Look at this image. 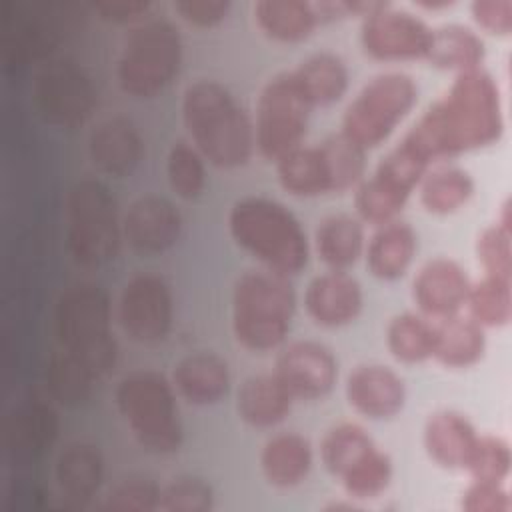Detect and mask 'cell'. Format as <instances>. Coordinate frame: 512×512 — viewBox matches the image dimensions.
Instances as JSON below:
<instances>
[{
    "instance_id": "6da1fadb",
    "label": "cell",
    "mask_w": 512,
    "mask_h": 512,
    "mask_svg": "<svg viewBox=\"0 0 512 512\" xmlns=\"http://www.w3.org/2000/svg\"><path fill=\"white\" fill-rule=\"evenodd\" d=\"M502 132L500 88L488 70L476 68L456 74L400 142L432 168L436 160L498 142Z\"/></svg>"
},
{
    "instance_id": "7a4b0ae2",
    "label": "cell",
    "mask_w": 512,
    "mask_h": 512,
    "mask_svg": "<svg viewBox=\"0 0 512 512\" xmlns=\"http://www.w3.org/2000/svg\"><path fill=\"white\" fill-rule=\"evenodd\" d=\"M182 122L190 142L216 168L244 166L254 152V122L218 80L198 78L186 86Z\"/></svg>"
},
{
    "instance_id": "3957f363",
    "label": "cell",
    "mask_w": 512,
    "mask_h": 512,
    "mask_svg": "<svg viewBox=\"0 0 512 512\" xmlns=\"http://www.w3.org/2000/svg\"><path fill=\"white\" fill-rule=\"evenodd\" d=\"M228 230L266 270L292 276L308 264L310 244L300 220L274 198L236 200L228 212Z\"/></svg>"
},
{
    "instance_id": "277c9868",
    "label": "cell",
    "mask_w": 512,
    "mask_h": 512,
    "mask_svg": "<svg viewBox=\"0 0 512 512\" xmlns=\"http://www.w3.org/2000/svg\"><path fill=\"white\" fill-rule=\"evenodd\" d=\"M296 310V294L288 280L272 270H246L232 290V332L254 352L278 348Z\"/></svg>"
},
{
    "instance_id": "5b68a950",
    "label": "cell",
    "mask_w": 512,
    "mask_h": 512,
    "mask_svg": "<svg viewBox=\"0 0 512 512\" xmlns=\"http://www.w3.org/2000/svg\"><path fill=\"white\" fill-rule=\"evenodd\" d=\"M54 330L60 348L84 364L96 380L112 370L116 340L110 300L100 286L82 282L66 288L56 302Z\"/></svg>"
},
{
    "instance_id": "8992f818",
    "label": "cell",
    "mask_w": 512,
    "mask_h": 512,
    "mask_svg": "<svg viewBox=\"0 0 512 512\" xmlns=\"http://www.w3.org/2000/svg\"><path fill=\"white\" fill-rule=\"evenodd\" d=\"M116 408L138 444L154 454H172L182 444V420L172 384L156 370L126 374L114 392Z\"/></svg>"
},
{
    "instance_id": "52a82bcc",
    "label": "cell",
    "mask_w": 512,
    "mask_h": 512,
    "mask_svg": "<svg viewBox=\"0 0 512 512\" xmlns=\"http://www.w3.org/2000/svg\"><path fill=\"white\" fill-rule=\"evenodd\" d=\"M122 220L110 188L96 178L78 180L66 196V244L82 268L112 262L122 242Z\"/></svg>"
},
{
    "instance_id": "ba28073f",
    "label": "cell",
    "mask_w": 512,
    "mask_h": 512,
    "mask_svg": "<svg viewBox=\"0 0 512 512\" xmlns=\"http://www.w3.org/2000/svg\"><path fill=\"white\" fill-rule=\"evenodd\" d=\"M182 62V38L166 18L140 20L126 36L116 78L120 88L134 98L160 94L178 74Z\"/></svg>"
},
{
    "instance_id": "9c48e42d",
    "label": "cell",
    "mask_w": 512,
    "mask_h": 512,
    "mask_svg": "<svg viewBox=\"0 0 512 512\" xmlns=\"http://www.w3.org/2000/svg\"><path fill=\"white\" fill-rule=\"evenodd\" d=\"M418 100L414 78L402 70L372 76L346 106L342 134L360 148L370 150L388 140Z\"/></svg>"
},
{
    "instance_id": "30bf717a",
    "label": "cell",
    "mask_w": 512,
    "mask_h": 512,
    "mask_svg": "<svg viewBox=\"0 0 512 512\" xmlns=\"http://www.w3.org/2000/svg\"><path fill=\"white\" fill-rule=\"evenodd\" d=\"M310 102L298 86L292 70L274 74L260 90L256 102L254 142L258 152L276 162L302 144L308 128Z\"/></svg>"
},
{
    "instance_id": "8fae6325",
    "label": "cell",
    "mask_w": 512,
    "mask_h": 512,
    "mask_svg": "<svg viewBox=\"0 0 512 512\" xmlns=\"http://www.w3.org/2000/svg\"><path fill=\"white\" fill-rule=\"evenodd\" d=\"M32 100L44 122L58 128H76L94 112L98 90L92 76L78 62L58 58L48 60L36 72Z\"/></svg>"
},
{
    "instance_id": "7c38bea8",
    "label": "cell",
    "mask_w": 512,
    "mask_h": 512,
    "mask_svg": "<svg viewBox=\"0 0 512 512\" xmlns=\"http://www.w3.org/2000/svg\"><path fill=\"white\" fill-rule=\"evenodd\" d=\"M72 14L62 6L16 4L4 14L2 46L10 64H26L46 58L72 30Z\"/></svg>"
},
{
    "instance_id": "4fadbf2b",
    "label": "cell",
    "mask_w": 512,
    "mask_h": 512,
    "mask_svg": "<svg viewBox=\"0 0 512 512\" xmlns=\"http://www.w3.org/2000/svg\"><path fill=\"white\" fill-rule=\"evenodd\" d=\"M174 300L168 282L152 272L134 274L118 300V322L124 334L138 344H154L172 328Z\"/></svg>"
},
{
    "instance_id": "5bb4252c",
    "label": "cell",
    "mask_w": 512,
    "mask_h": 512,
    "mask_svg": "<svg viewBox=\"0 0 512 512\" xmlns=\"http://www.w3.org/2000/svg\"><path fill=\"white\" fill-rule=\"evenodd\" d=\"M432 28L416 14L384 2L378 10L362 18L360 44L376 60H416L426 58Z\"/></svg>"
},
{
    "instance_id": "9a60e30c",
    "label": "cell",
    "mask_w": 512,
    "mask_h": 512,
    "mask_svg": "<svg viewBox=\"0 0 512 512\" xmlns=\"http://www.w3.org/2000/svg\"><path fill=\"white\" fill-rule=\"evenodd\" d=\"M274 374L294 400H316L334 388L338 362L324 344L314 340H296L280 350Z\"/></svg>"
},
{
    "instance_id": "2e32d148",
    "label": "cell",
    "mask_w": 512,
    "mask_h": 512,
    "mask_svg": "<svg viewBox=\"0 0 512 512\" xmlns=\"http://www.w3.org/2000/svg\"><path fill=\"white\" fill-rule=\"evenodd\" d=\"M180 230L182 216L178 208L158 194L136 198L122 218L124 240L142 256H156L172 248Z\"/></svg>"
},
{
    "instance_id": "e0dca14e",
    "label": "cell",
    "mask_w": 512,
    "mask_h": 512,
    "mask_svg": "<svg viewBox=\"0 0 512 512\" xmlns=\"http://www.w3.org/2000/svg\"><path fill=\"white\" fill-rule=\"evenodd\" d=\"M470 288L466 270L452 258H432L412 280V298L420 314L432 322L460 314Z\"/></svg>"
},
{
    "instance_id": "ac0fdd59",
    "label": "cell",
    "mask_w": 512,
    "mask_h": 512,
    "mask_svg": "<svg viewBox=\"0 0 512 512\" xmlns=\"http://www.w3.org/2000/svg\"><path fill=\"white\" fill-rule=\"evenodd\" d=\"M346 400L370 420L394 418L406 402V386L400 374L384 364H360L346 378Z\"/></svg>"
},
{
    "instance_id": "d6986e66",
    "label": "cell",
    "mask_w": 512,
    "mask_h": 512,
    "mask_svg": "<svg viewBox=\"0 0 512 512\" xmlns=\"http://www.w3.org/2000/svg\"><path fill=\"white\" fill-rule=\"evenodd\" d=\"M362 302V286L346 270H328L314 276L304 294L308 316L326 328H338L356 320Z\"/></svg>"
},
{
    "instance_id": "ffe728a7",
    "label": "cell",
    "mask_w": 512,
    "mask_h": 512,
    "mask_svg": "<svg viewBox=\"0 0 512 512\" xmlns=\"http://www.w3.org/2000/svg\"><path fill=\"white\" fill-rule=\"evenodd\" d=\"M92 164L106 176H130L144 158V142L138 128L122 116H112L96 124L88 136Z\"/></svg>"
},
{
    "instance_id": "44dd1931",
    "label": "cell",
    "mask_w": 512,
    "mask_h": 512,
    "mask_svg": "<svg viewBox=\"0 0 512 512\" xmlns=\"http://www.w3.org/2000/svg\"><path fill=\"white\" fill-rule=\"evenodd\" d=\"M422 438L432 462L446 470H464L478 432L464 414L438 410L426 418Z\"/></svg>"
},
{
    "instance_id": "7402d4cb",
    "label": "cell",
    "mask_w": 512,
    "mask_h": 512,
    "mask_svg": "<svg viewBox=\"0 0 512 512\" xmlns=\"http://www.w3.org/2000/svg\"><path fill=\"white\" fill-rule=\"evenodd\" d=\"M172 384L190 404H216L230 388L228 364L214 352L186 354L172 370Z\"/></svg>"
},
{
    "instance_id": "603a6c76",
    "label": "cell",
    "mask_w": 512,
    "mask_h": 512,
    "mask_svg": "<svg viewBox=\"0 0 512 512\" xmlns=\"http://www.w3.org/2000/svg\"><path fill=\"white\" fill-rule=\"evenodd\" d=\"M54 476L60 494L74 506L90 502L104 480V458L90 442H72L56 458Z\"/></svg>"
},
{
    "instance_id": "cb8c5ba5",
    "label": "cell",
    "mask_w": 512,
    "mask_h": 512,
    "mask_svg": "<svg viewBox=\"0 0 512 512\" xmlns=\"http://www.w3.org/2000/svg\"><path fill=\"white\" fill-rule=\"evenodd\" d=\"M292 394L274 372L248 376L236 394V408L240 418L256 428H270L280 424L290 408Z\"/></svg>"
},
{
    "instance_id": "d4e9b609",
    "label": "cell",
    "mask_w": 512,
    "mask_h": 512,
    "mask_svg": "<svg viewBox=\"0 0 512 512\" xmlns=\"http://www.w3.org/2000/svg\"><path fill=\"white\" fill-rule=\"evenodd\" d=\"M418 248L414 228L396 218L376 226L366 246V266L380 280L400 278L412 264Z\"/></svg>"
},
{
    "instance_id": "484cf974",
    "label": "cell",
    "mask_w": 512,
    "mask_h": 512,
    "mask_svg": "<svg viewBox=\"0 0 512 512\" xmlns=\"http://www.w3.org/2000/svg\"><path fill=\"white\" fill-rule=\"evenodd\" d=\"M58 436V414L42 402L20 406L6 422V448L14 460L40 456Z\"/></svg>"
},
{
    "instance_id": "4316f807",
    "label": "cell",
    "mask_w": 512,
    "mask_h": 512,
    "mask_svg": "<svg viewBox=\"0 0 512 512\" xmlns=\"http://www.w3.org/2000/svg\"><path fill=\"white\" fill-rule=\"evenodd\" d=\"M260 468L274 488L298 486L312 468V446L298 432H282L266 440L260 452Z\"/></svg>"
},
{
    "instance_id": "83f0119b",
    "label": "cell",
    "mask_w": 512,
    "mask_h": 512,
    "mask_svg": "<svg viewBox=\"0 0 512 512\" xmlns=\"http://www.w3.org/2000/svg\"><path fill=\"white\" fill-rule=\"evenodd\" d=\"M486 350V334L470 316H450L434 322L432 358L446 368L474 366Z\"/></svg>"
},
{
    "instance_id": "f1b7e54d",
    "label": "cell",
    "mask_w": 512,
    "mask_h": 512,
    "mask_svg": "<svg viewBox=\"0 0 512 512\" xmlns=\"http://www.w3.org/2000/svg\"><path fill=\"white\" fill-rule=\"evenodd\" d=\"M484 56V40L472 28L456 22L432 28V40L426 52V60L432 66L462 74L482 68Z\"/></svg>"
},
{
    "instance_id": "f546056e",
    "label": "cell",
    "mask_w": 512,
    "mask_h": 512,
    "mask_svg": "<svg viewBox=\"0 0 512 512\" xmlns=\"http://www.w3.org/2000/svg\"><path fill=\"white\" fill-rule=\"evenodd\" d=\"M314 246L330 270L350 268L364 252L362 220L352 214L326 216L314 232Z\"/></svg>"
},
{
    "instance_id": "4dcf8cb0",
    "label": "cell",
    "mask_w": 512,
    "mask_h": 512,
    "mask_svg": "<svg viewBox=\"0 0 512 512\" xmlns=\"http://www.w3.org/2000/svg\"><path fill=\"white\" fill-rule=\"evenodd\" d=\"M292 72L312 108L334 104L348 88V68L344 60L332 52L310 54Z\"/></svg>"
},
{
    "instance_id": "1f68e13d",
    "label": "cell",
    "mask_w": 512,
    "mask_h": 512,
    "mask_svg": "<svg viewBox=\"0 0 512 512\" xmlns=\"http://www.w3.org/2000/svg\"><path fill=\"white\" fill-rule=\"evenodd\" d=\"M254 20L278 42H300L318 26L314 4L304 0H260L254 4Z\"/></svg>"
},
{
    "instance_id": "d6a6232c",
    "label": "cell",
    "mask_w": 512,
    "mask_h": 512,
    "mask_svg": "<svg viewBox=\"0 0 512 512\" xmlns=\"http://www.w3.org/2000/svg\"><path fill=\"white\" fill-rule=\"evenodd\" d=\"M420 202L432 214H452L468 204L474 194V180L468 170L454 164L430 168L420 184Z\"/></svg>"
},
{
    "instance_id": "836d02e7",
    "label": "cell",
    "mask_w": 512,
    "mask_h": 512,
    "mask_svg": "<svg viewBox=\"0 0 512 512\" xmlns=\"http://www.w3.org/2000/svg\"><path fill=\"white\" fill-rule=\"evenodd\" d=\"M280 186L292 196L314 198L328 192V176L318 146H296L276 162Z\"/></svg>"
},
{
    "instance_id": "e575fe53",
    "label": "cell",
    "mask_w": 512,
    "mask_h": 512,
    "mask_svg": "<svg viewBox=\"0 0 512 512\" xmlns=\"http://www.w3.org/2000/svg\"><path fill=\"white\" fill-rule=\"evenodd\" d=\"M376 448V442L360 424L340 422L324 434L320 442V458L328 474L342 480Z\"/></svg>"
},
{
    "instance_id": "d590c367",
    "label": "cell",
    "mask_w": 512,
    "mask_h": 512,
    "mask_svg": "<svg viewBox=\"0 0 512 512\" xmlns=\"http://www.w3.org/2000/svg\"><path fill=\"white\" fill-rule=\"evenodd\" d=\"M390 354L404 364H420L432 358L434 322L420 312L396 314L386 328Z\"/></svg>"
},
{
    "instance_id": "8d00e7d4",
    "label": "cell",
    "mask_w": 512,
    "mask_h": 512,
    "mask_svg": "<svg viewBox=\"0 0 512 512\" xmlns=\"http://www.w3.org/2000/svg\"><path fill=\"white\" fill-rule=\"evenodd\" d=\"M328 176V192H346L364 178L366 150L342 132L328 136L320 146Z\"/></svg>"
},
{
    "instance_id": "74e56055",
    "label": "cell",
    "mask_w": 512,
    "mask_h": 512,
    "mask_svg": "<svg viewBox=\"0 0 512 512\" xmlns=\"http://www.w3.org/2000/svg\"><path fill=\"white\" fill-rule=\"evenodd\" d=\"M464 308L468 316L482 328L506 326L512 318V288L510 280L482 276L470 282Z\"/></svg>"
},
{
    "instance_id": "f35d334b",
    "label": "cell",
    "mask_w": 512,
    "mask_h": 512,
    "mask_svg": "<svg viewBox=\"0 0 512 512\" xmlns=\"http://www.w3.org/2000/svg\"><path fill=\"white\" fill-rule=\"evenodd\" d=\"M94 376L74 356L62 348L54 352L46 366V386L52 398L64 406H78L88 400Z\"/></svg>"
},
{
    "instance_id": "ab89813d",
    "label": "cell",
    "mask_w": 512,
    "mask_h": 512,
    "mask_svg": "<svg viewBox=\"0 0 512 512\" xmlns=\"http://www.w3.org/2000/svg\"><path fill=\"white\" fill-rule=\"evenodd\" d=\"M166 174L170 188L184 200H194L204 190L206 166L192 142L178 140L172 144L166 158Z\"/></svg>"
},
{
    "instance_id": "60d3db41",
    "label": "cell",
    "mask_w": 512,
    "mask_h": 512,
    "mask_svg": "<svg viewBox=\"0 0 512 512\" xmlns=\"http://www.w3.org/2000/svg\"><path fill=\"white\" fill-rule=\"evenodd\" d=\"M512 466V450L508 440L494 434H478L476 444L466 460L464 470L472 480L502 482L508 478Z\"/></svg>"
},
{
    "instance_id": "b9f144b4",
    "label": "cell",
    "mask_w": 512,
    "mask_h": 512,
    "mask_svg": "<svg viewBox=\"0 0 512 512\" xmlns=\"http://www.w3.org/2000/svg\"><path fill=\"white\" fill-rule=\"evenodd\" d=\"M392 460L386 452L376 448L356 468H352L342 480V488L352 500H372L384 494L392 480Z\"/></svg>"
},
{
    "instance_id": "7bdbcfd3",
    "label": "cell",
    "mask_w": 512,
    "mask_h": 512,
    "mask_svg": "<svg viewBox=\"0 0 512 512\" xmlns=\"http://www.w3.org/2000/svg\"><path fill=\"white\" fill-rule=\"evenodd\" d=\"M476 258L486 276L512 280V230L494 222L476 238Z\"/></svg>"
},
{
    "instance_id": "ee69618b",
    "label": "cell",
    "mask_w": 512,
    "mask_h": 512,
    "mask_svg": "<svg viewBox=\"0 0 512 512\" xmlns=\"http://www.w3.org/2000/svg\"><path fill=\"white\" fill-rule=\"evenodd\" d=\"M214 506V492L208 482L198 476H180L162 486V512H208Z\"/></svg>"
},
{
    "instance_id": "f6af8a7d",
    "label": "cell",
    "mask_w": 512,
    "mask_h": 512,
    "mask_svg": "<svg viewBox=\"0 0 512 512\" xmlns=\"http://www.w3.org/2000/svg\"><path fill=\"white\" fill-rule=\"evenodd\" d=\"M162 488L148 478L118 482L106 496L104 508L112 512H154L160 508Z\"/></svg>"
},
{
    "instance_id": "bcb514c9",
    "label": "cell",
    "mask_w": 512,
    "mask_h": 512,
    "mask_svg": "<svg viewBox=\"0 0 512 512\" xmlns=\"http://www.w3.org/2000/svg\"><path fill=\"white\" fill-rule=\"evenodd\" d=\"M460 506L466 512H510L512 498L502 482L472 480L462 492Z\"/></svg>"
},
{
    "instance_id": "7dc6e473",
    "label": "cell",
    "mask_w": 512,
    "mask_h": 512,
    "mask_svg": "<svg viewBox=\"0 0 512 512\" xmlns=\"http://www.w3.org/2000/svg\"><path fill=\"white\" fill-rule=\"evenodd\" d=\"M474 22L490 34L506 36L512 30V2L510 0H474L470 4Z\"/></svg>"
},
{
    "instance_id": "c3c4849f",
    "label": "cell",
    "mask_w": 512,
    "mask_h": 512,
    "mask_svg": "<svg viewBox=\"0 0 512 512\" xmlns=\"http://www.w3.org/2000/svg\"><path fill=\"white\" fill-rule=\"evenodd\" d=\"M174 10L194 26H214L222 22L230 10L228 0H176Z\"/></svg>"
},
{
    "instance_id": "681fc988",
    "label": "cell",
    "mask_w": 512,
    "mask_h": 512,
    "mask_svg": "<svg viewBox=\"0 0 512 512\" xmlns=\"http://www.w3.org/2000/svg\"><path fill=\"white\" fill-rule=\"evenodd\" d=\"M92 8L106 22L128 24V22L140 20L150 10V2H146V0H96V2H92Z\"/></svg>"
},
{
    "instance_id": "f907efd6",
    "label": "cell",
    "mask_w": 512,
    "mask_h": 512,
    "mask_svg": "<svg viewBox=\"0 0 512 512\" xmlns=\"http://www.w3.org/2000/svg\"><path fill=\"white\" fill-rule=\"evenodd\" d=\"M418 6H422V8H426V10H438V8H446V6H450L452 2H416Z\"/></svg>"
}]
</instances>
